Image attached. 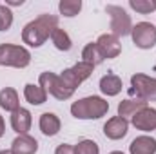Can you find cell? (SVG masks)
I'll return each mask as SVG.
<instances>
[{
	"label": "cell",
	"instance_id": "obj_16",
	"mask_svg": "<svg viewBox=\"0 0 156 154\" xmlns=\"http://www.w3.org/2000/svg\"><path fill=\"white\" fill-rule=\"evenodd\" d=\"M147 107V102L145 100H140V98H127V100H122L118 103V116L122 118H133L140 109Z\"/></svg>",
	"mask_w": 156,
	"mask_h": 154
},
{
	"label": "cell",
	"instance_id": "obj_14",
	"mask_svg": "<svg viewBox=\"0 0 156 154\" xmlns=\"http://www.w3.org/2000/svg\"><path fill=\"white\" fill-rule=\"evenodd\" d=\"M131 154H156V140L149 134H142L134 138L129 145Z\"/></svg>",
	"mask_w": 156,
	"mask_h": 154
},
{
	"label": "cell",
	"instance_id": "obj_10",
	"mask_svg": "<svg viewBox=\"0 0 156 154\" xmlns=\"http://www.w3.org/2000/svg\"><path fill=\"white\" fill-rule=\"evenodd\" d=\"M127 131H129V121L125 118H122V116L109 118L105 121V125H104V134L109 140H122V138H125Z\"/></svg>",
	"mask_w": 156,
	"mask_h": 154
},
{
	"label": "cell",
	"instance_id": "obj_19",
	"mask_svg": "<svg viewBox=\"0 0 156 154\" xmlns=\"http://www.w3.org/2000/svg\"><path fill=\"white\" fill-rule=\"evenodd\" d=\"M24 98L26 102H29L31 105H42L47 100V93L44 91V87L35 85V83H26L24 87Z\"/></svg>",
	"mask_w": 156,
	"mask_h": 154
},
{
	"label": "cell",
	"instance_id": "obj_9",
	"mask_svg": "<svg viewBox=\"0 0 156 154\" xmlns=\"http://www.w3.org/2000/svg\"><path fill=\"white\" fill-rule=\"evenodd\" d=\"M133 125L138 129V131H144V132H151L156 129V109L153 107H144L140 109L136 114L131 118Z\"/></svg>",
	"mask_w": 156,
	"mask_h": 154
},
{
	"label": "cell",
	"instance_id": "obj_21",
	"mask_svg": "<svg viewBox=\"0 0 156 154\" xmlns=\"http://www.w3.org/2000/svg\"><path fill=\"white\" fill-rule=\"evenodd\" d=\"M51 42H53V45H55L58 51H69V49L73 47L71 37H69L64 29H60V27H56V29L53 31V35H51Z\"/></svg>",
	"mask_w": 156,
	"mask_h": 154
},
{
	"label": "cell",
	"instance_id": "obj_5",
	"mask_svg": "<svg viewBox=\"0 0 156 154\" xmlns=\"http://www.w3.org/2000/svg\"><path fill=\"white\" fill-rule=\"evenodd\" d=\"M38 85L40 87H44V91L47 93V94H51V96H55L56 100H69L75 93L73 91H69L66 85H64V82H62V78L60 75H55V73H42L38 78Z\"/></svg>",
	"mask_w": 156,
	"mask_h": 154
},
{
	"label": "cell",
	"instance_id": "obj_13",
	"mask_svg": "<svg viewBox=\"0 0 156 154\" xmlns=\"http://www.w3.org/2000/svg\"><path fill=\"white\" fill-rule=\"evenodd\" d=\"M31 123H33V118L27 109L20 107L18 111L11 113V127L16 134H27V131L31 129Z\"/></svg>",
	"mask_w": 156,
	"mask_h": 154
},
{
	"label": "cell",
	"instance_id": "obj_12",
	"mask_svg": "<svg viewBox=\"0 0 156 154\" xmlns=\"http://www.w3.org/2000/svg\"><path fill=\"white\" fill-rule=\"evenodd\" d=\"M37 151H38V142L29 134H18L11 143L13 154H37Z\"/></svg>",
	"mask_w": 156,
	"mask_h": 154
},
{
	"label": "cell",
	"instance_id": "obj_28",
	"mask_svg": "<svg viewBox=\"0 0 156 154\" xmlns=\"http://www.w3.org/2000/svg\"><path fill=\"white\" fill-rule=\"evenodd\" d=\"M5 134V121H4V118L0 116V138Z\"/></svg>",
	"mask_w": 156,
	"mask_h": 154
},
{
	"label": "cell",
	"instance_id": "obj_26",
	"mask_svg": "<svg viewBox=\"0 0 156 154\" xmlns=\"http://www.w3.org/2000/svg\"><path fill=\"white\" fill-rule=\"evenodd\" d=\"M55 154H76V152H75V147H73V145H69V143H62V145L56 147Z\"/></svg>",
	"mask_w": 156,
	"mask_h": 154
},
{
	"label": "cell",
	"instance_id": "obj_15",
	"mask_svg": "<svg viewBox=\"0 0 156 154\" xmlns=\"http://www.w3.org/2000/svg\"><path fill=\"white\" fill-rule=\"evenodd\" d=\"M38 125H40V131H42L44 136H55V134L60 132L62 121H60V118L55 113H44L40 116Z\"/></svg>",
	"mask_w": 156,
	"mask_h": 154
},
{
	"label": "cell",
	"instance_id": "obj_29",
	"mask_svg": "<svg viewBox=\"0 0 156 154\" xmlns=\"http://www.w3.org/2000/svg\"><path fill=\"white\" fill-rule=\"evenodd\" d=\"M0 154H13L11 151H0Z\"/></svg>",
	"mask_w": 156,
	"mask_h": 154
},
{
	"label": "cell",
	"instance_id": "obj_17",
	"mask_svg": "<svg viewBox=\"0 0 156 154\" xmlns=\"http://www.w3.org/2000/svg\"><path fill=\"white\" fill-rule=\"evenodd\" d=\"M122 78L113 75V73H107L105 76L100 78V91L105 94V96H116L122 93Z\"/></svg>",
	"mask_w": 156,
	"mask_h": 154
},
{
	"label": "cell",
	"instance_id": "obj_8",
	"mask_svg": "<svg viewBox=\"0 0 156 154\" xmlns=\"http://www.w3.org/2000/svg\"><path fill=\"white\" fill-rule=\"evenodd\" d=\"M131 37L136 47L140 49H153L156 45V27L151 22H138L133 26Z\"/></svg>",
	"mask_w": 156,
	"mask_h": 154
},
{
	"label": "cell",
	"instance_id": "obj_2",
	"mask_svg": "<svg viewBox=\"0 0 156 154\" xmlns=\"http://www.w3.org/2000/svg\"><path fill=\"white\" fill-rule=\"evenodd\" d=\"M109 102L102 96H85L78 102H73L71 114L76 120H98L107 114Z\"/></svg>",
	"mask_w": 156,
	"mask_h": 154
},
{
	"label": "cell",
	"instance_id": "obj_1",
	"mask_svg": "<svg viewBox=\"0 0 156 154\" xmlns=\"http://www.w3.org/2000/svg\"><path fill=\"white\" fill-rule=\"evenodd\" d=\"M58 27V16L55 15H40L38 18L31 20L22 29V42L29 47H40L45 40L51 38L53 31Z\"/></svg>",
	"mask_w": 156,
	"mask_h": 154
},
{
	"label": "cell",
	"instance_id": "obj_20",
	"mask_svg": "<svg viewBox=\"0 0 156 154\" xmlns=\"http://www.w3.org/2000/svg\"><path fill=\"white\" fill-rule=\"evenodd\" d=\"M104 60H105V58H104V54L100 53L96 42H91V44H87V45L82 49V62L91 64V65L96 67V65H100Z\"/></svg>",
	"mask_w": 156,
	"mask_h": 154
},
{
	"label": "cell",
	"instance_id": "obj_11",
	"mask_svg": "<svg viewBox=\"0 0 156 154\" xmlns=\"http://www.w3.org/2000/svg\"><path fill=\"white\" fill-rule=\"evenodd\" d=\"M96 45L104 54V58H116L122 53V44L115 35H100L96 40Z\"/></svg>",
	"mask_w": 156,
	"mask_h": 154
},
{
	"label": "cell",
	"instance_id": "obj_4",
	"mask_svg": "<svg viewBox=\"0 0 156 154\" xmlns=\"http://www.w3.org/2000/svg\"><path fill=\"white\" fill-rule=\"evenodd\" d=\"M107 15L111 16V35H115L116 38L120 37H127L133 31V20L131 15H127V11L120 5H107L105 7Z\"/></svg>",
	"mask_w": 156,
	"mask_h": 154
},
{
	"label": "cell",
	"instance_id": "obj_6",
	"mask_svg": "<svg viewBox=\"0 0 156 154\" xmlns=\"http://www.w3.org/2000/svg\"><path fill=\"white\" fill-rule=\"evenodd\" d=\"M93 71H94V65H91V64H85V62H78L76 65H73V67H69V69H64L62 71V82H64V85L69 89V91H76V87L82 83V82H85L87 78L93 75Z\"/></svg>",
	"mask_w": 156,
	"mask_h": 154
},
{
	"label": "cell",
	"instance_id": "obj_3",
	"mask_svg": "<svg viewBox=\"0 0 156 154\" xmlns=\"http://www.w3.org/2000/svg\"><path fill=\"white\" fill-rule=\"evenodd\" d=\"M31 64V53L15 44H0V65L24 69Z\"/></svg>",
	"mask_w": 156,
	"mask_h": 154
},
{
	"label": "cell",
	"instance_id": "obj_22",
	"mask_svg": "<svg viewBox=\"0 0 156 154\" xmlns=\"http://www.w3.org/2000/svg\"><path fill=\"white\" fill-rule=\"evenodd\" d=\"M80 9H82V0H60V4H58L60 15H64L67 18L76 16Z\"/></svg>",
	"mask_w": 156,
	"mask_h": 154
},
{
	"label": "cell",
	"instance_id": "obj_23",
	"mask_svg": "<svg viewBox=\"0 0 156 154\" xmlns=\"http://www.w3.org/2000/svg\"><path fill=\"white\" fill-rule=\"evenodd\" d=\"M129 5L136 13H142V15L156 11V0H129Z\"/></svg>",
	"mask_w": 156,
	"mask_h": 154
},
{
	"label": "cell",
	"instance_id": "obj_30",
	"mask_svg": "<svg viewBox=\"0 0 156 154\" xmlns=\"http://www.w3.org/2000/svg\"><path fill=\"white\" fill-rule=\"evenodd\" d=\"M109 154H123V152H120V151H113V152H109Z\"/></svg>",
	"mask_w": 156,
	"mask_h": 154
},
{
	"label": "cell",
	"instance_id": "obj_25",
	"mask_svg": "<svg viewBox=\"0 0 156 154\" xmlns=\"http://www.w3.org/2000/svg\"><path fill=\"white\" fill-rule=\"evenodd\" d=\"M13 26V11L0 4V31H7Z\"/></svg>",
	"mask_w": 156,
	"mask_h": 154
},
{
	"label": "cell",
	"instance_id": "obj_18",
	"mask_svg": "<svg viewBox=\"0 0 156 154\" xmlns=\"http://www.w3.org/2000/svg\"><path fill=\"white\" fill-rule=\"evenodd\" d=\"M0 107L7 113H15L20 109V100H18V93L13 87H4L0 91Z\"/></svg>",
	"mask_w": 156,
	"mask_h": 154
},
{
	"label": "cell",
	"instance_id": "obj_7",
	"mask_svg": "<svg viewBox=\"0 0 156 154\" xmlns=\"http://www.w3.org/2000/svg\"><path fill=\"white\" fill-rule=\"evenodd\" d=\"M131 94L145 102L156 100V78H151L142 73L133 75L131 76Z\"/></svg>",
	"mask_w": 156,
	"mask_h": 154
},
{
	"label": "cell",
	"instance_id": "obj_27",
	"mask_svg": "<svg viewBox=\"0 0 156 154\" xmlns=\"http://www.w3.org/2000/svg\"><path fill=\"white\" fill-rule=\"evenodd\" d=\"M24 4V0H5V5L9 7V5H22Z\"/></svg>",
	"mask_w": 156,
	"mask_h": 154
},
{
	"label": "cell",
	"instance_id": "obj_24",
	"mask_svg": "<svg viewBox=\"0 0 156 154\" xmlns=\"http://www.w3.org/2000/svg\"><path fill=\"white\" fill-rule=\"evenodd\" d=\"M75 152L76 154H100V149L96 145V142L93 140H82L75 145Z\"/></svg>",
	"mask_w": 156,
	"mask_h": 154
}]
</instances>
